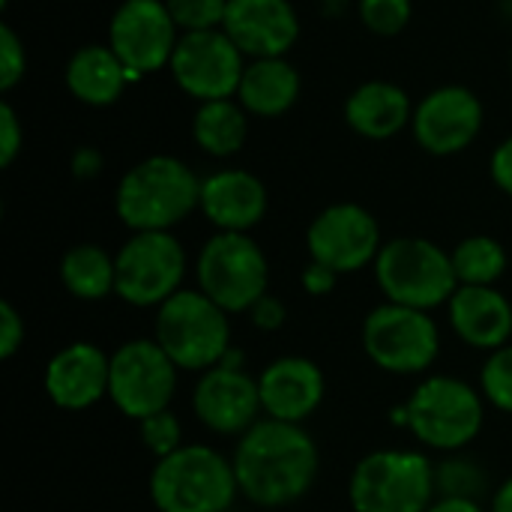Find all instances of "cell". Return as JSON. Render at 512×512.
Segmentation results:
<instances>
[{
  "label": "cell",
  "instance_id": "obj_23",
  "mask_svg": "<svg viewBox=\"0 0 512 512\" xmlns=\"http://www.w3.org/2000/svg\"><path fill=\"white\" fill-rule=\"evenodd\" d=\"M63 81L78 102L105 108L123 96L126 84L135 81V75L123 66L111 45H81L66 63Z\"/></svg>",
  "mask_w": 512,
  "mask_h": 512
},
{
  "label": "cell",
  "instance_id": "obj_3",
  "mask_svg": "<svg viewBox=\"0 0 512 512\" xmlns=\"http://www.w3.org/2000/svg\"><path fill=\"white\" fill-rule=\"evenodd\" d=\"M237 495L231 459L204 444H183L150 471V501L159 512H228Z\"/></svg>",
  "mask_w": 512,
  "mask_h": 512
},
{
  "label": "cell",
  "instance_id": "obj_20",
  "mask_svg": "<svg viewBox=\"0 0 512 512\" xmlns=\"http://www.w3.org/2000/svg\"><path fill=\"white\" fill-rule=\"evenodd\" d=\"M198 210L216 231L249 234L267 213V186L243 168H222L201 180Z\"/></svg>",
  "mask_w": 512,
  "mask_h": 512
},
{
  "label": "cell",
  "instance_id": "obj_34",
  "mask_svg": "<svg viewBox=\"0 0 512 512\" xmlns=\"http://www.w3.org/2000/svg\"><path fill=\"white\" fill-rule=\"evenodd\" d=\"M24 147V126L9 102H0V165L9 168Z\"/></svg>",
  "mask_w": 512,
  "mask_h": 512
},
{
  "label": "cell",
  "instance_id": "obj_6",
  "mask_svg": "<svg viewBox=\"0 0 512 512\" xmlns=\"http://www.w3.org/2000/svg\"><path fill=\"white\" fill-rule=\"evenodd\" d=\"M435 495V468L417 450L369 453L348 483L354 512H429Z\"/></svg>",
  "mask_w": 512,
  "mask_h": 512
},
{
  "label": "cell",
  "instance_id": "obj_17",
  "mask_svg": "<svg viewBox=\"0 0 512 512\" xmlns=\"http://www.w3.org/2000/svg\"><path fill=\"white\" fill-rule=\"evenodd\" d=\"M222 30L243 57H285L300 36V18L291 0H228Z\"/></svg>",
  "mask_w": 512,
  "mask_h": 512
},
{
  "label": "cell",
  "instance_id": "obj_7",
  "mask_svg": "<svg viewBox=\"0 0 512 512\" xmlns=\"http://www.w3.org/2000/svg\"><path fill=\"white\" fill-rule=\"evenodd\" d=\"M483 396L471 384L435 375L426 378L405 405V426L411 435L432 450L456 453L468 447L483 429Z\"/></svg>",
  "mask_w": 512,
  "mask_h": 512
},
{
  "label": "cell",
  "instance_id": "obj_19",
  "mask_svg": "<svg viewBox=\"0 0 512 512\" xmlns=\"http://www.w3.org/2000/svg\"><path fill=\"white\" fill-rule=\"evenodd\" d=\"M258 390L264 417L303 426L321 408L327 381L318 363L306 357H279L261 372Z\"/></svg>",
  "mask_w": 512,
  "mask_h": 512
},
{
  "label": "cell",
  "instance_id": "obj_41",
  "mask_svg": "<svg viewBox=\"0 0 512 512\" xmlns=\"http://www.w3.org/2000/svg\"><path fill=\"white\" fill-rule=\"evenodd\" d=\"M492 512H512V477L495 492V498H492Z\"/></svg>",
  "mask_w": 512,
  "mask_h": 512
},
{
  "label": "cell",
  "instance_id": "obj_11",
  "mask_svg": "<svg viewBox=\"0 0 512 512\" xmlns=\"http://www.w3.org/2000/svg\"><path fill=\"white\" fill-rule=\"evenodd\" d=\"M177 390V363L156 339H132L111 354L108 399L129 420L168 411Z\"/></svg>",
  "mask_w": 512,
  "mask_h": 512
},
{
  "label": "cell",
  "instance_id": "obj_22",
  "mask_svg": "<svg viewBox=\"0 0 512 512\" xmlns=\"http://www.w3.org/2000/svg\"><path fill=\"white\" fill-rule=\"evenodd\" d=\"M348 126L369 141H387L414 120L411 96L393 81H366L345 99Z\"/></svg>",
  "mask_w": 512,
  "mask_h": 512
},
{
  "label": "cell",
  "instance_id": "obj_18",
  "mask_svg": "<svg viewBox=\"0 0 512 512\" xmlns=\"http://www.w3.org/2000/svg\"><path fill=\"white\" fill-rule=\"evenodd\" d=\"M108 375L111 357L102 348L90 342H72L48 360L42 384L57 408L87 411L108 396Z\"/></svg>",
  "mask_w": 512,
  "mask_h": 512
},
{
  "label": "cell",
  "instance_id": "obj_14",
  "mask_svg": "<svg viewBox=\"0 0 512 512\" xmlns=\"http://www.w3.org/2000/svg\"><path fill=\"white\" fill-rule=\"evenodd\" d=\"M381 246L378 219L354 201L324 207L306 231L309 258L336 273H354L375 264Z\"/></svg>",
  "mask_w": 512,
  "mask_h": 512
},
{
  "label": "cell",
  "instance_id": "obj_15",
  "mask_svg": "<svg viewBox=\"0 0 512 512\" xmlns=\"http://www.w3.org/2000/svg\"><path fill=\"white\" fill-rule=\"evenodd\" d=\"M483 102L462 84H447L420 99L414 108V138L432 156H453L468 150L483 132Z\"/></svg>",
  "mask_w": 512,
  "mask_h": 512
},
{
  "label": "cell",
  "instance_id": "obj_38",
  "mask_svg": "<svg viewBox=\"0 0 512 512\" xmlns=\"http://www.w3.org/2000/svg\"><path fill=\"white\" fill-rule=\"evenodd\" d=\"M489 174H492L495 186L512 198V135L495 147V153L489 159Z\"/></svg>",
  "mask_w": 512,
  "mask_h": 512
},
{
  "label": "cell",
  "instance_id": "obj_40",
  "mask_svg": "<svg viewBox=\"0 0 512 512\" xmlns=\"http://www.w3.org/2000/svg\"><path fill=\"white\" fill-rule=\"evenodd\" d=\"M429 512H486L483 510V504L480 501H474V498H438Z\"/></svg>",
  "mask_w": 512,
  "mask_h": 512
},
{
  "label": "cell",
  "instance_id": "obj_27",
  "mask_svg": "<svg viewBox=\"0 0 512 512\" xmlns=\"http://www.w3.org/2000/svg\"><path fill=\"white\" fill-rule=\"evenodd\" d=\"M453 270L459 285H495L507 270V252L495 237H465L453 252Z\"/></svg>",
  "mask_w": 512,
  "mask_h": 512
},
{
  "label": "cell",
  "instance_id": "obj_35",
  "mask_svg": "<svg viewBox=\"0 0 512 512\" xmlns=\"http://www.w3.org/2000/svg\"><path fill=\"white\" fill-rule=\"evenodd\" d=\"M21 345H24V321L18 309L9 300H3L0 303V357L3 360L15 357Z\"/></svg>",
  "mask_w": 512,
  "mask_h": 512
},
{
  "label": "cell",
  "instance_id": "obj_9",
  "mask_svg": "<svg viewBox=\"0 0 512 512\" xmlns=\"http://www.w3.org/2000/svg\"><path fill=\"white\" fill-rule=\"evenodd\" d=\"M117 258V297L138 309H159L183 291L186 252L171 231H135Z\"/></svg>",
  "mask_w": 512,
  "mask_h": 512
},
{
  "label": "cell",
  "instance_id": "obj_10",
  "mask_svg": "<svg viewBox=\"0 0 512 512\" xmlns=\"http://www.w3.org/2000/svg\"><path fill=\"white\" fill-rule=\"evenodd\" d=\"M363 348L390 375H420L438 360L441 336L423 309L381 303L363 321Z\"/></svg>",
  "mask_w": 512,
  "mask_h": 512
},
{
  "label": "cell",
  "instance_id": "obj_13",
  "mask_svg": "<svg viewBox=\"0 0 512 512\" xmlns=\"http://www.w3.org/2000/svg\"><path fill=\"white\" fill-rule=\"evenodd\" d=\"M180 30L165 0H123L108 21V45L141 78L171 63Z\"/></svg>",
  "mask_w": 512,
  "mask_h": 512
},
{
  "label": "cell",
  "instance_id": "obj_42",
  "mask_svg": "<svg viewBox=\"0 0 512 512\" xmlns=\"http://www.w3.org/2000/svg\"><path fill=\"white\" fill-rule=\"evenodd\" d=\"M6 3H9V0H0V6H3V9H6Z\"/></svg>",
  "mask_w": 512,
  "mask_h": 512
},
{
  "label": "cell",
  "instance_id": "obj_29",
  "mask_svg": "<svg viewBox=\"0 0 512 512\" xmlns=\"http://www.w3.org/2000/svg\"><path fill=\"white\" fill-rule=\"evenodd\" d=\"M180 33L222 30L228 0H165Z\"/></svg>",
  "mask_w": 512,
  "mask_h": 512
},
{
  "label": "cell",
  "instance_id": "obj_8",
  "mask_svg": "<svg viewBox=\"0 0 512 512\" xmlns=\"http://www.w3.org/2000/svg\"><path fill=\"white\" fill-rule=\"evenodd\" d=\"M198 291H204L225 312H249L270 282L264 249L249 234L216 231L195 261Z\"/></svg>",
  "mask_w": 512,
  "mask_h": 512
},
{
  "label": "cell",
  "instance_id": "obj_1",
  "mask_svg": "<svg viewBox=\"0 0 512 512\" xmlns=\"http://www.w3.org/2000/svg\"><path fill=\"white\" fill-rule=\"evenodd\" d=\"M240 495L258 507L297 504L318 477V447L297 423L258 420L234 447Z\"/></svg>",
  "mask_w": 512,
  "mask_h": 512
},
{
  "label": "cell",
  "instance_id": "obj_12",
  "mask_svg": "<svg viewBox=\"0 0 512 512\" xmlns=\"http://www.w3.org/2000/svg\"><path fill=\"white\" fill-rule=\"evenodd\" d=\"M168 69L174 84L198 102L234 99L246 72V57L225 30L180 33Z\"/></svg>",
  "mask_w": 512,
  "mask_h": 512
},
{
  "label": "cell",
  "instance_id": "obj_36",
  "mask_svg": "<svg viewBox=\"0 0 512 512\" xmlns=\"http://www.w3.org/2000/svg\"><path fill=\"white\" fill-rule=\"evenodd\" d=\"M249 315H252V324L258 327V330H279L282 324H285V318H288V309H285V303L279 300V297H273V294H264L252 309H249Z\"/></svg>",
  "mask_w": 512,
  "mask_h": 512
},
{
  "label": "cell",
  "instance_id": "obj_37",
  "mask_svg": "<svg viewBox=\"0 0 512 512\" xmlns=\"http://www.w3.org/2000/svg\"><path fill=\"white\" fill-rule=\"evenodd\" d=\"M336 279H339V273L330 270V267H324V264H318V261H309L303 267V276H300L303 291L312 294V297H327L336 288Z\"/></svg>",
  "mask_w": 512,
  "mask_h": 512
},
{
  "label": "cell",
  "instance_id": "obj_30",
  "mask_svg": "<svg viewBox=\"0 0 512 512\" xmlns=\"http://www.w3.org/2000/svg\"><path fill=\"white\" fill-rule=\"evenodd\" d=\"M357 12L375 36H396L408 27L414 0H357Z\"/></svg>",
  "mask_w": 512,
  "mask_h": 512
},
{
  "label": "cell",
  "instance_id": "obj_24",
  "mask_svg": "<svg viewBox=\"0 0 512 512\" xmlns=\"http://www.w3.org/2000/svg\"><path fill=\"white\" fill-rule=\"evenodd\" d=\"M300 72L285 57H261L246 63L237 102L252 117H282L300 99Z\"/></svg>",
  "mask_w": 512,
  "mask_h": 512
},
{
  "label": "cell",
  "instance_id": "obj_33",
  "mask_svg": "<svg viewBox=\"0 0 512 512\" xmlns=\"http://www.w3.org/2000/svg\"><path fill=\"white\" fill-rule=\"evenodd\" d=\"M27 72V51L18 33L3 21L0 24V90H12Z\"/></svg>",
  "mask_w": 512,
  "mask_h": 512
},
{
  "label": "cell",
  "instance_id": "obj_2",
  "mask_svg": "<svg viewBox=\"0 0 512 512\" xmlns=\"http://www.w3.org/2000/svg\"><path fill=\"white\" fill-rule=\"evenodd\" d=\"M201 201L198 174L177 156H147L135 162L117 183L114 210L135 231H171Z\"/></svg>",
  "mask_w": 512,
  "mask_h": 512
},
{
  "label": "cell",
  "instance_id": "obj_16",
  "mask_svg": "<svg viewBox=\"0 0 512 512\" xmlns=\"http://www.w3.org/2000/svg\"><path fill=\"white\" fill-rule=\"evenodd\" d=\"M192 408L201 426L228 438L246 435L264 414L258 381L243 369H225V366H213L201 372L192 393Z\"/></svg>",
  "mask_w": 512,
  "mask_h": 512
},
{
  "label": "cell",
  "instance_id": "obj_21",
  "mask_svg": "<svg viewBox=\"0 0 512 512\" xmlns=\"http://www.w3.org/2000/svg\"><path fill=\"white\" fill-rule=\"evenodd\" d=\"M456 336L477 351H498L510 345L512 306L495 285H459L447 303Z\"/></svg>",
  "mask_w": 512,
  "mask_h": 512
},
{
  "label": "cell",
  "instance_id": "obj_31",
  "mask_svg": "<svg viewBox=\"0 0 512 512\" xmlns=\"http://www.w3.org/2000/svg\"><path fill=\"white\" fill-rule=\"evenodd\" d=\"M483 399H489L498 411L512 414V345H504L489 354L480 372Z\"/></svg>",
  "mask_w": 512,
  "mask_h": 512
},
{
  "label": "cell",
  "instance_id": "obj_28",
  "mask_svg": "<svg viewBox=\"0 0 512 512\" xmlns=\"http://www.w3.org/2000/svg\"><path fill=\"white\" fill-rule=\"evenodd\" d=\"M435 489L441 498H474L480 501L486 489V474L471 459H447L435 468Z\"/></svg>",
  "mask_w": 512,
  "mask_h": 512
},
{
  "label": "cell",
  "instance_id": "obj_44",
  "mask_svg": "<svg viewBox=\"0 0 512 512\" xmlns=\"http://www.w3.org/2000/svg\"><path fill=\"white\" fill-rule=\"evenodd\" d=\"M228 512H234V510H228Z\"/></svg>",
  "mask_w": 512,
  "mask_h": 512
},
{
  "label": "cell",
  "instance_id": "obj_4",
  "mask_svg": "<svg viewBox=\"0 0 512 512\" xmlns=\"http://www.w3.org/2000/svg\"><path fill=\"white\" fill-rule=\"evenodd\" d=\"M375 279L387 303L423 312L447 306L459 291L453 255L423 237L387 240L375 258Z\"/></svg>",
  "mask_w": 512,
  "mask_h": 512
},
{
  "label": "cell",
  "instance_id": "obj_43",
  "mask_svg": "<svg viewBox=\"0 0 512 512\" xmlns=\"http://www.w3.org/2000/svg\"><path fill=\"white\" fill-rule=\"evenodd\" d=\"M510 72H512V57H510Z\"/></svg>",
  "mask_w": 512,
  "mask_h": 512
},
{
  "label": "cell",
  "instance_id": "obj_25",
  "mask_svg": "<svg viewBox=\"0 0 512 512\" xmlns=\"http://www.w3.org/2000/svg\"><path fill=\"white\" fill-rule=\"evenodd\" d=\"M246 132H249V114L237 102V96L201 102L192 117V138L213 159H228L240 153L246 144Z\"/></svg>",
  "mask_w": 512,
  "mask_h": 512
},
{
  "label": "cell",
  "instance_id": "obj_39",
  "mask_svg": "<svg viewBox=\"0 0 512 512\" xmlns=\"http://www.w3.org/2000/svg\"><path fill=\"white\" fill-rule=\"evenodd\" d=\"M99 168H102V156H99V150H93V147H81V150H75V156H72V174H75V177H81V180L96 177V174H99Z\"/></svg>",
  "mask_w": 512,
  "mask_h": 512
},
{
  "label": "cell",
  "instance_id": "obj_26",
  "mask_svg": "<svg viewBox=\"0 0 512 512\" xmlns=\"http://www.w3.org/2000/svg\"><path fill=\"white\" fill-rule=\"evenodd\" d=\"M60 282L84 303L105 300L117 291V258L96 243H78L60 258Z\"/></svg>",
  "mask_w": 512,
  "mask_h": 512
},
{
  "label": "cell",
  "instance_id": "obj_32",
  "mask_svg": "<svg viewBox=\"0 0 512 512\" xmlns=\"http://www.w3.org/2000/svg\"><path fill=\"white\" fill-rule=\"evenodd\" d=\"M138 438L156 459H165L183 447V426L171 411H159L153 417L138 420Z\"/></svg>",
  "mask_w": 512,
  "mask_h": 512
},
{
  "label": "cell",
  "instance_id": "obj_5",
  "mask_svg": "<svg viewBox=\"0 0 512 512\" xmlns=\"http://www.w3.org/2000/svg\"><path fill=\"white\" fill-rule=\"evenodd\" d=\"M156 342L177 369L207 372L231 351L228 312L204 291H177L156 312Z\"/></svg>",
  "mask_w": 512,
  "mask_h": 512
}]
</instances>
